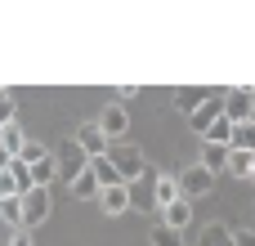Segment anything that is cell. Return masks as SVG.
I'll use <instances>...</instances> for the list:
<instances>
[{
    "mask_svg": "<svg viewBox=\"0 0 255 246\" xmlns=\"http://www.w3.org/2000/svg\"><path fill=\"white\" fill-rule=\"evenodd\" d=\"M108 161L117 166V179H121L126 188H130V184H134V179L148 170V157H143V148H139V143H126V139L108 148Z\"/></svg>",
    "mask_w": 255,
    "mask_h": 246,
    "instance_id": "obj_1",
    "label": "cell"
},
{
    "mask_svg": "<svg viewBox=\"0 0 255 246\" xmlns=\"http://www.w3.org/2000/svg\"><path fill=\"white\" fill-rule=\"evenodd\" d=\"M224 117H229L233 125L251 121V85H247V90H233V94H224Z\"/></svg>",
    "mask_w": 255,
    "mask_h": 246,
    "instance_id": "obj_9",
    "label": "cell"
},
{
    "mask_svg": "<svg viewBox=\"0 0 255 246\" xmlns=\"http://www.w3.org/2000/svg\"><path fill=\"white\" fill-rule=\"evenodd\" d=\"M45 157H49V148H45L40 139H27V143H22V152H18V161H22V166H36V161H45Z\"/></svg>",
    "mask_w": 255,
    "mask_h": 246,
    "instance_id": "obj_22",
    "label": "cell"
},
{
    "mask_svg": "<svg viewBox=\"0 0 255 246\" xmlns=\"http://www.w3.org/2000/svg\"><path fill=\"white\" fill-rule=\"evenodd\" d=\"M54 161H58V179H67V184H72V179H76V175H81V170L90 166V161H85V152H81L76 143L58 148V152H54Z\"/></svg>",
    "mask_w": 255,
    "mask_h": 246,
    "instance_id": "obj_8",
    "label": "cell"
},
{
    "mask_svg": "<svg viewBox=\"0 0 255 246\" xmlns=\"http://www.w3.org/2000/svg\"><path fill=\"white\" fill-rule=\"evenodd\" d=\"M197 246H233V229L215 220V224H206V229H202V242H197Z\"/></svg>",
    "mask_w": 255,
    "mask_h": 246,
    "instance_id": "obj_18",
    "label": "cell"
},
{
    "mask_svg": "<svg viewBox=\"0 0 255 246\" xmlns=\"http://www.w3.org/2000/svg\"><path fill=\"white\" fill-rule=\"evenodd\" d=\"M251 121H255V85H251Z\"/></svg>",
    "mask_w": 255,
    "mask_h": 246,
    "instance_id": "obj_30",
    "label": "cell"
},
{
    "mask_svg": "<svg viewBox=\"0 0 255 246\" xmlns=\"http://www.w3.org/2000/svg\"><path fill=\"white\" fill-rule=\"evenodd\" d=\"M130 206H134V197H130V188H126V184L99 188V211H103V215H126Z\"/></svg>",
    "mask_w": 255,
    "mask_h": 246,
    "instance_id": "obj_6",
    "label": "cell"
},
{
    "mask_svg": "<svg viewBox=\"0 0 255 246\" xmlns=\"http://www.w3.org/2000/svg\"><path fill=\"white\" fill-rule=\"evenodd\" d=\"M148 246H184V238H179L175 229H166V224H157V229L148 233Z\"/></svg>",
    "mask_w": 255,
    "mask_h": 246,
    "instance_id": "obj_23",
    "label": "cell"
},
{
    "mask_svg": "<svg viewBox=\"0 0 255 246\" xmlns=\"http://www.w3.org/2000/svg\"><path fill=\"white\" fill-rule=\"evenodd\" d=\"M9 161H13V157H9V152L0 148V170H9Z\"/></svg>",
    "mask_w": 255,
    "mask_h": 246,
    "instance_id": "obj_29",
    "label": "cell"
},
{
    "mask_svg": "<svg viewBox=\"0 0 255 246\" xmlns=\"http://www.w3.org/2000/svg\"><path fill=\"white\" fill-rule=\"evenodd\" d=\"M175 179H179V197L197 202V197L215 193V179H220V175H211L206 166H188V170H175Z\"/></svg>",
    "mask_w": 255,
    "mask_h": 246,
    "instance_id": "obj_2",
    "label": "cell"
},
{
    "mask_svg": "<svg viewBox=\"0 0 255 246\" xmlns=\"http://www.w3.org/2000/svg\"><path fill=\"white\" fill-rule=\"evenodd\" d=\"M202 99H206V94H202L197 85H179V90H175V108H179L184 117H193V112L202 108Z\"/></svg>",
    "mask_w": 255,
    "mask_h": 246,
    "instance_id": "obj_17",
    "label": "cell"
},
{
    "mask_svg": "<svg viewBox=\"0 0 255 246\" xmlns=\"http://www.w3.org/2000/svg\"><path fill=\"white\" fill-rule=\"evenodd\" d=\"M22 143H27V134H22V125H18V117H13L9 125H0V148H4L9 157H18V152H22Z\"/></svg>",
    "mask_w": 255,
    "mask_h": 246,
    "instance_id": "obj_16",
    "label": "cell"
},
{
    "mask_svg": "<svg viewBox=\"0 0 255 246\" xmlns=\"http://www.w3.org/2000/svg\"><path fill=\"white\" fill-rule=\"evenodd\" d=\"M4 246H31V233H27V229H13V233L4 238Z\"/></svg>",
    "mask_w": 255,
    "mask_h": 246,
    "instance_id": "obj_26",
    "label": "cell"
},
{
    "mask_svg": "<svg viewBox=\"0 0 255 246\" xmlns=\"http://www.w3.org/2000/svg\"><path fill=\"white\" fill-rule=\"evenodd\" d=\"M27 175H31V188H49V184H54V175H58V161H54V152H49L45 161L27 166Z\"/></svg>",
    "mask_w": 255,
    "mask_h": 246,
    "instance_id": "obj_15",
    "label": "cell"
},
{
    "mask_svg": "<svg viewBox=\"0 0 255 246\" xmlns=\"http://www.w3.org/2000/svg\"><path fill=\"white\" fill-rule=\"evenodd\" d=\"M152 202H157V211H166L170 202H179V179H175V175H161V179L152 184Z\"/></svg>",
    "mask_w": 255,
    "mask_h": 246,
    "instance_id": "obj_13",
    "label": "cell"
},
{
    "mask_svg": "<svg viewBox=\"0 0 255 246\" xmlns=\"http://www.w3.org/2000/svg\"><path fill=\"white\" fill-rule=\"evenodd\" d=\"M67 193H72L76 202H99V179H94V170L85 166V170H81V175L67 184Z\"/></svg>",
    "mask_w": 255,
    "mask_h": 246,
    "instance_id": "obj_12",
    "label": "cell"
},
{
    "mask_svg": "<svg viewBox=\"0 0 255 246\" xmlns=\"http://www.w3.org/2000/svg\"><path fill=\"white\" fill-rule=\"evenodd\" d=\"M0 220L9 224V229H22V202L13 197V202H0Z\"/></svg>",
    "mask_w": 255,
    "mask_h": 246,
    "instance_id": "obj_24",
    "label": "cell"
},
{
    "mask_svg": "<svg viewBox=\"0 0 255 246\" xmlns=\"http://www.w3.org/2000/svg\"><path fill=\"white\" fill-rule=\"evenodd\" d=\"M229 139H233V121H229V117H220V121L202 134V143H224V148H229Z\"/></svg>",
    "mask_w": 255,
    "mask_h": 246,
    "instance_id": "obj_21",
    "label": "cell"
},
{
    "mask_svg": "<svg viewBox=\"0 0 255 246\" xmlns=\"http://www.w3.org/2000/svg\"><path fill=\"white\" fill-rule=\"evenodd\" d=\"M161 224H166V229H175V233H184V229L193 224V202H188V197L170 202V206L161 211Z\"/></svg>",
    "mask_w": 255,
    "mask_h": 246,
    "instance_id": "obj_10",
    "label": "cell"
},
{
    "mask_svg": "<svg viewBox=\"0 0 255 246\" xmlns=\"http://www.w3.org/2000/svg\"><path fill=\"white\" fill-rule=\"evenodd\" d=\"M112 94H117V99H134V94H139V85H117Z\"/></svg>",
    "mask_w": 255,
    "mask_h": 246,
    "instance_id": "obj_28",
    "label": "cell"
},
{
    "mask_svg": "<svg viewBox=\"0 0 255 246\" xmlns=\"http://www.w3.org/2000/svg\"><path fill=\"white\" fill-rule=\"evenodd\" d=\"M112 143H121L126 134H130V112H126V103H108L103 112H99V121H94Z\"/></svg>",
    "mask_w": 255,
    "mask_h": 246,
    "instance_id": "obj_4",
    "label": "cell"
},
{
    "mask_svg": "<svg viewBox=\"0 0 255 246\" xmlns=\"http://www.w3.org/2000/svg\"><path fill=\"white\" fill-rule=\"evenodd\" d=\"M90 170H94L99 188H112V184H121V179H117V166H112L108 157H94V161H90Z\"/></svg>",
    "mask_w": 255,
    "mask_h": 246,
    "instance_id": "obj_20",
    "label": "cell"
},
{
    "mask_svg": "<svg viewBox=\"0 0 255 246\" xmlns=\"http://www.w3.org/2000/svg\"><path fill=\"white\" fill-rule=\"evenodd\" d=\"M0 246H4V242H0Z\"/></svg>",
    "mask_w": 255,
    "mask_h": 246,
    "instance_id": "obj_32",
    "label": "cell"
},
{
    "mask_svg": "<svg viewBox=\"0 0 255 246\" xmlns=\"http://www.w3.org/2000/svg\"><path fill=\"white\" fill-rule=\"evenodd\" d=\"M229 148L255 152V121H242V125H233V139H229Z\"/></svg>",
    "mask_w": 255,
    "mask_h": 246,
    "instance_id": "obj_19",
    "label": "cell"
},
{
    "mask_svg": "<svg viewBox=\"0 0 255 246\" xmlns=\"http://www.w3.org/2000/svg\"><path fill=\"white\" fill-rule=\"evenodd\" d=\"M81 152H85V161H94V157H108V148H112V139L94 125V121H85V125H76V139H72Z\"/></svg>",
    "mask_w": 255,
    "mask_h": 246,
    "instance_id": "obj_5",
    "label": "cell"
},
{
    "mask_svg": "<svg viewBox=\"0 0 255 246\" xmlns=\"http://www.w3.org/2000/svg\"><path fill=\"white\" fill-rule=\"evenodd\" d=\"M220 117H224V94H211V99H202V108H197L188 121H193V130H197V134H206Z\"/></svg>",
    "mask_w": 255,
    "mask_h": 246,
    "instance_id": "obj_7",
    "label": "cell"
},
{
    "mask_svg": "<svg viewBox=\"0 0 255 246\" xmlns=\"http://www.w3.org/2000/svg\"><path fill=\"white\" fill-rule=\"evenodd\" d=\"M233 246H255V229H242V233H233Z\"/></svg>",
    "mask_w": 255,
    "mask_h": 246,
    "instance_id": "obj_27",
    "label": "cell"
},
{
    "mask_svg": "<svg viewBox=\"0 0 255 246\" xmlns=\"http://www.w3.org/2000/svg\"><path fill=\"white\" fill-rule=\"evenodd\" d=\"M251 184H255V170H251Z\"/></svg>",
    "mask_w": 255,
    "mask_h": 246,
    "instance_id": "obj_31",
    "label": "cell"
},
{
    "mask_svg": "<svg viewBox=\"0 0 255 246\" xmlns=\"http://www.w3.org/2000/svg\"><path fill=\"white\" fill-rule=\"evenodd\" d=\"M13 121V90H0V125Z\"/></svg>",
    "mask_w": 255,
    "mask_h": 246,
    "instance_id": "obj_25",
    "label": "cell"
},
{
    "mask_svg": "<svg viewBox=\"0 0 255 246\" xmlns=\"http://www.w3.org/2000/svg\"><path fill=\"white\" fill-rule=\"evenodd\" d=\"M197 166H206L211 175H224V170H229V148H224V143H202Z\"/></svg>",
    "mask_w": 255,
    "mask_h": 246,
    "instance_id": "obj_11",
    "label": "cell"
},
{
    "mask_svg": "<svg viewBox=\"0 0 255 246\" xmlns=\"http://www.w3.org/2000/svg\"><path fill=\"white\" fill-rule=\"evenodd\" d=\"M251 170H255V152L229 148V170H224V175H233V179H251Z\"/></svg>",
    "mask_w": 255,
    "mask_h": 246,
    "instance_id": "obj_14",
    "label": "cell"
},
{
    "mask_svg": "<svg viewBox=\"0 0 255 246\" xmlns=\"http://www.w3.org/2000/svg\"><path fill=\"white\" fill-rule=\"evenodd\" d=\"M18 202H22V229H27V233L49 220V188H27Z\"/></svg>",
    "mask_w": 255,
    "mask_h": 246,
    "instance_id": "obj_3",
    "label": "cell"
}]
</instances>
